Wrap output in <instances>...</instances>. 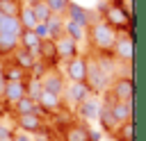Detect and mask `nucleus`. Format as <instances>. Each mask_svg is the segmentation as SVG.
<instances>
[{"label": "nucleus", "instance_id": "6e6552de", "mask_svg": "<svg viewBox=\"0 0 146 141\" xmlns=\"http://www.w3.org/2000/svg\"><path fill=\"white\" fill-rule=\"evenodd\" d=\"M55 45H57V55H59L62 61H71L73 57L80 55L78 41H75L73 36H68V34H62L59 39H55Z\"/></svg>", "mask_w": 146, "mask_h": 141}, {"label": "nucleus", "instance_id": "7c9ffc66", "mask_svg": "<svg viewBox=\"0 0 146 141\" xmlns=\"http://www.w3.org/2000/svg\"><path fill=\"white\" fill-rule=\"evenodd\" d=\"M68 2H71V0H46V5L50 7V11H52L55 16H64L66 9H68Z\"/></svg>", "mask_w": 146, "mask_h": 141}, {"label": "nucleus", "instance_id": "9d476101", "mask_svg": "<svg viewBox=\"0 0 146 141\" xmlns=\"http://www.w3.org/2000/svg\"><path fill=\"white\" fill-rule=\"evenodd\" d=\"M105 102H110V109H112V116L114 121L121 125V123H128L132 121V100L123 102V100H112L110 96H105Z\"/></svg>", "mask_w": 146, "mask_h": 141}, {"label": "nucleus", "instance_id": "ddd939ff", "mask_svg": "<svg viewBox=\"0 0 146 141\" xmlns=\"http://www.w3.org/2000/svg\"><path fill=\"white\" fill-rule=\"evenodd\" d=\"M27 96V84H25V80L23 82H7L5 84V89H2V100L9 105V107H14L21 98H25Z\"/></svg>", "mask_w": 146, "mask_h": 141}, {"label": "nucleus", "instance_id": "cd10ccee", "mask_svg": "<svg viewBox=\"0 0 146 141\" xmlns=\"http://www.w3.org/2000/svg\"><path fill=\"white\" fill-rule=\"evenodd\" d=\"M114 136H116V141H132V139H135V125H132V121L116 125Z\"/></svg>", "mask_w": 146, "mask_h": 141}, {"label": "nucleus", "instance_id": "f257e3e1", "mask_svg": "<svg viewBox=\"0 0 146 141\" xmlns=\"http://www.w3.org/2000/svg\"><path fill=\"white\" fill-rule=\"evenodd\" d=\"M89 36H91V45H94L98 52H112L119 34H116V30H114L105 18H98V20L91 23Z\"/></svg>", "mask_w": 146, "mask_h": 141}, {"label": "nucleus", "instance_id": "b1692460", "mask_svg": "<svg viewBox=\"0 0 146 141\" xmlns=\"http://www.w3.org/2000/svg\"><path fill=\"white\" fill-rule=\"evenodd\" d=\"M98 121H100V127L105 130V132H114L116 130V121H114V116H112V109H110V102H105V105H100V114H98Z\"/></svg>", "mask_w": 146, "mask_h": 141}, {"label": "nucleus", "instance_id": "c9c22d12", "mask_svg": "<svg viewBox=\"0 0 146 141\" xmlns=\"http://www.w3.org/2000/svg\"><path fill=\"white\" fill-rule=\"evenodd\" d=\"M34 141H50V139H48V136H36Z\"/></svg>", "mask_w": 146, "mask_h": 141}, {"label": "nucleus", "instance_id": "f704fd0d", "mask_svg": "<svg viewBox=\"0 0 146 141\" xmlns=\"http://www.w3.org/2000/svg\"><path fill=\"white\" fill-rule=\"evenodd\" d=\"M36 2H43V0H23V5H30V7H34Z\"/></svg>", "mask_w": 146, "mask_h": 141}, {"label": "nucleus", "instance_id": "5701e85b", "mask_svg": "<svg viewBox=\"0 0 146 141\" xmlns=\"http://www.w3.org/2000/svg\"><path fill=\"white\" fill-rule=\"evenodd\" d=\"M14 114H41V107H39V102L34 100V98H30V96H25V98H21L14 107Z\"/></svg>", "mask_w": 146, "mask_h": 141}, {"label": "nucleus", "instance_id": "f03ea898", "mask_svg": "<svg viewBox=\"0 0 146 141\" xmlns=\"http://www.w3.org/2000/svg\"><path fill=\"white\" fill-rule=\"evenodd\" d=\"M116 32H123V30H130V36H135V20L132 16L119 5V2H112V5H105V16H103Z\"/></svg>", "mask_w": 146, "mask_h": 141}, {"label": "nucleus", "instance_id": "a211bd4d", "mask_svg": "<svg viewBox=\"0 0 146 141\" xmlns=\"http://www.w3.org/2000/svg\"><path fill=\"white\" fill-rule=\"evenodd\" d=\"M64 141H91L89 127L84 123H73L71 127L64 130Z\"/></svg>", "mask_w": 146, "mask_h": 141}, {"label": "nucleus", "instance_id": "1a4fd4ad", "mask_svg": "<svg viewBox=\"0 0 146 141\" xmlns=\"http://www.w3.org/2000/svg\"><path fill=\"white\" fill-rule=\"evenodd\" d=\"M66 77L62 75V73H55L52 68L43 75V80H41V86H43V91H50V93H55V96H64V91H66Z\"/></svg>", "mask_w": 146, "mask_h": 141}, {"label": "nucleus", "instance_id": "bb28decb", "mask_svg": "<svg viewBox=\"0 0 146 141\" xmlns=\"http://www.w3.org/2000/svg\"><path fill=\"white\" fill-rule=\"evenodd\" d=\"M18 20H21V27H23V30H34V25H36L34 9H32L30 5H23L21 14H18Z\"/></svg>", "mask_w": 146, "mask_h": 141}, {"label": "nucleus", "instance_id": "f3484780", "mask_svg": "<svg viewBox=\"0 0 146 141\" xmlns=\"http://www.w3.org/2000/svg\"><path fill=\"white\" fill-rule=\"evenodd\" d=\"M98 114H100V102H98L96 98H87L84 102L78 105V116H80L82 121H87V123L98 121Z\"/></svg>", "mask_w": 146, "mask_h": 141}, {"label": "nucleus", "instance_id": "20e7f679", "mask_svg": "<svg viewBox=\"0 0 146 141\" xmlns=\"http://www.w3.org/2000/svg\"><path fill=\"white\" fill-rule=\"evenodd\" d=\"M16 125L27 134H46V123L41 114H16Z\"/></svg>", "mask_w": 146, "mask_h": 141}, {"label": "nucleus", "instance_id": "2eb2a0df", "mask_svg": "<svg viewBox=\"0 0 146 141\" xmlns=\"http://www.w3.org/2000/svg\"><path fill=\"white\" fill-rule=\"evenodd\" d=\"M0 73H2V77H5V82H23L25 77H27V73L9 57L2 66H0Z\"/></svg>", "mask_w": 146, "mask_h": 141}, {"label": "nucleus", "instance_id": "39448f33", "mask_svg": "<svg viewBox=\"0 0 146 141\" xmlns=\"http://www.w3.org/2000/svg\"><path fill=\"white\" fill-rule=\"evenodd\" d=\"M107 82H110V75H105L100 70V66L89 59V68H87V84H89V89L96 91V93H103L107 89Z\"/></svg>", "mask_w": 146, "mask_h": 141}, {"label": "nucleus", "instance_id": "c756f323", "mask_svg": "<svg viewBox=\"0 0 146 141\" xmlns=\"http://www.w3.org/2000/svg\"><path fill=\"white\" fill-rule=\"evenodd\" d=\"M32 9H34V16H36V23H46V20L52 16V11H50V7L46 5V0H43V2H36Z\"/></svg>", "mask_w": 146, "mask_h": 141}, {"label": "nucleus", "instance_id": "2f4dec72", "mask_svg": "<svg viewBox=\"0 0 146 141\" xmlns=\"http://www.w3.org/2000/svg\"><path fill=\"white\" fill-rule=\"evenodd\" d=\"M34 34H36L41 41H43V39H50V34H48V25H46V23H36V25H34Z\"/></svg>", "mask_w": 146, "mask_h": 141}, {"label": "nucleus", "instance_id": "423d86ee", "mask_svg": "<svg viewBox=\"0 0 146 141\" xmlns=\"http://www.w3.org/2000/svg\"><path fill=\"white\" fill-rule=\"evenodd\" d=\"M64 98H66L68 105H80L87 98H91V89H89L87 82H68L66 91H64Z\"/></svg>", "mask_w": 146, "mask_h": 141}, {"label": "nucleus", "instance_id": "dca6fc26", "mask_svg": "<svg viewBox=\"0 0 146 141\" xmlns=\"http://www.w3.org/2000/svg\"><path fill=\"white\" fill-rule=\"evenodd\" d=\"M36 102L41 107V114H48V116H52L57 109H62V96H55L50 91H41Z\"/></svg>", "mask_w": 146, "mask_h": 141}, {"label": "nucleus", "instance_id": "a878e982", "mask_svg": "<svg viewBox=\"0 0 146 141\" xmlns=\"http://www.w3.org/2000/svg\"><path fill=\"white\" fill-rule=\"evenodd\" d=\"M64 34H68V36H73L78 43L80 41H84L87 39V27H82V25H78V23H73V20H64Z\"/></svg>", "mask_w": 146, "mask_h": 141}, {"label": "nucleus", "instance_id": "4be33fe9", "mask_svg": "<svg viewBox=\"0 0 146 141\" xmlns=\"http://www.w3.org/2000/svg\"><path fill=\"white\" fill-rule=\"evenodd\" d=\"M21 20L18 16H7L0 11V34H21Z\"/></svg>", "mask_w": 146, "mask_h": 141}, {"label": "nucleus", "instance_id": "aec40b11", "mask_svg": "<svg viewBox=\"0 0 146 141\" xmlns=\"http://www.w3.org/2000/svg\"><path fill=\"white\" fill-rule=\"evenodd\" d=\"M11 59H14V61L25 70V73H30V70H32V66L39 61V59H36V55H34V52H30V50H25V48H18V50L11 55Z\"/></svg>", "mask_w": 146, "mask_h": 141}, {"label": "nucleus", "instance_id": "473e14b6", "mask_svg": "<svg viewBox=\"0 0 146 141\" xmlns=\"http://www.w3.org/2000/svg\"><path fill=\"white\" fill-rule=\"evenodd\" d=\"M11 136H14V130L9 125H2L0 123V141H11Z\"/></svg>", "mask_w": 146, "mask_h": 141}, {"label": "nucleus", "instance_id": "412c9836", "mask_svg": "<svg viewBox=\"0 0 146 141\" xmlns=\"http://www.w3.org/2000/svg\"><path fill=\"white\" fill-rule=\"evenodd\" d=\"M21 48L18 34H0V57H11Z\"/></svg>", "mask_w": 146, "mask_h": 141}, {"label": "nucleus", "instance_id": "f8f14e48", "mask_svg": "<svg viewBox=\"0 0 146 141\" xmlns=\"http://www.w3.org/2000/svg\"><path fill=\"white\" fill-rule=\"evenodd\" d=\"M112 55L121 61V64H130V59H132V36L128 34H119L116 36V43H114V48H112Z\"/></svg>", "mask_w": 146, "mask_h": 141}, {"label": "nucleus", "instance_id": "0eeeda50", "mask_svg": "<svg viewBox=\"0 0 146 141\" xmlns=\"http://www.w3.org/2000/svg\"><path fill=\"white\" fill-rule=\"evenodd\" d=\"M132 93H135L132 77H119V80H114L112 91H110L107 96H110L112 100H123V102H128V100H132Z\"/></svg>", "mask_w": 146, "mask_h": 141}, {"label": "nucleus", "instance_id": "4468645a", "mask_svg": "<svg viewBox=\"0 0 146 141\" xmlns=\"http://www.w3.org/2000/svg\"><path fill=\"white\" fill-rule=\"evenodd\" d=\"M39 61H43L48 68L57 66L59 55H57V45H55L52 39H43V41H41V45H39Z\"/></svg>", "mask_w": 146, "mask_h": 141}, {"label": "nucleus", "instance_id": "c85d7f7f", "mask_svg": "<svg viewBox=\"0 0 146 141\" xmlns=\"http://www.w3.org/2000/svg\"><path fill=\"white\" fill-rule=\"evenodd\" d=\"M23 9V0H2L0 2V11L7 16H18Z\"/></svg>", "mask_w": 146, "mask_h": 141}, {"label": "nucleus", "instance_id": "6ab92c4d", "mask_svg": "<svg viewBox=\"0 0 146 141\" xmlns=\"http://www.w3.org/2000/svg\"><path fill=\"white\" fill-rule=\"evenodd\" d=\"M18 41H21V48H25V50L34 52V55H36V59H39V45H41V39L34 34V30H21Z\"/></svg>", "mask_w": 146, "mask_h": 141}, {"label": "nucleus", "instance_id": "72a5a7b5", "mask_svg": "<svg viewBox=\"0 0 146 141\" xmlns=\"http://www.w3.org/2000/svg\"><path fill=\"white\" fill-rule=\"evenodd\" d=\"M11 141H34L27 132H23V130H14V136H11Z\"/></svg>", "mask_w": 146, "mask_h": 141}, {"label": "nucleus", "instance_id": "9b49d317", "mask_svg": "<svg viewBox=\"0 0 146 141\" xmlns=\"http://www.w3.org/2000/svg\"><path fill=\"white\" fill-rule=\"evenodd\" d=\"M66 18L68 20H73V23H78V25H82V27H91V23H94V16H91V11L89 9H84L82 5H78V2H68V9H66Z\"/></svg>", "mask_w": 146, "mask_h": 141}, {"label": "nucleus", "instance_id": "7ed1b4c3", "mask_svg": "<svg viewBox=\"0 0 146 141\" xmlns=\"http://www.w3.org/2000/svg\"><path fill=\"white\" fill-rule=\"evenodd\" d=\"M87 68H89V59L82 57V55L66 61V66H64L66 82H87Z\"/></svg>", "mask_w": 146, "mask_h": 141}, {"label": "nucleus", "instance_id": "393cba45", "mask_svg": "<svg viewBox=\"0 0 146 141\" xmlns=\"http://www.w3.org/2000/svg\"><path fill=\"white\" fill-rule=\"evenodd\" d=\"M64 20H66L64 16H55V14L46 20V25H48V34H50V39H52V41H55V39H59V36L64 34Z\"/></svg>", "mask_w": 146, "mask_h": 141}, {"label": "nucleus", "instance_id": "e433bc0d", "mask_svg": "<svg viewBox=\"0 0 146 141\" xmlns=\"http://www.w3.org/2000/svg\"><path fill=\"white\" fill-rule=\"evenodd\" d=\"M0 2H2V0H0Z\"/></svg>", "mask_w": 146, "mask_h": 141}]
</instances>
